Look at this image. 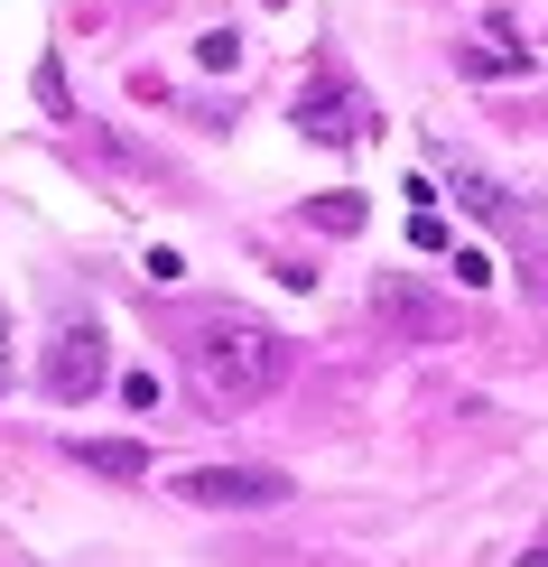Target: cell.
I'll return each instance as SVG.
<instances>
[{
  "label": "cell",
  "mask_w": 548,
  "mask_h": 567,
  "mask_svg": "<svg viewBox=\"0 0 548 567\" xmlns=\"http://www.w3.org/2000/svg\"><path fill=\"white\" fill-rule=\"evenodd\" d=\"M0 382H10V317H0Z\"/></svg>",
  "instance_id": "11"
},
{
  "label": "cell",
  "mask_w": 548,
  "mask_h": 567,
  "mask_svg": "<svg viewBox=\"0 0 548 567\" xmlns=\"http://www.w3.org/2000/svg\"><path fill=\"white\" fill-rule=\"evenodd\" d=\"M75 456L93 465V475H139V465H149V456H139V446H103V437H84Z\"/></svg>",
  "instance_id": "7"
},
{
  "label": "cell",
  "mask_w": 548,
  "mask_h": 567,
  "mask_svg": "<svg viewBox=\"0 0 548 567\" xmlns=\"http://www.w3.org/2000/svg\"><path fill=\"white\" fill-rule=\"evenodd\" d=\"M465 75H530V47H511V38H474V47H465Z\"/></svg>",
  "instance_id": "5"
},
{
  "label": "cell",
  "mask_w": 548,
  "mask_h": 567,
  "mask_svg": "<svg viewBox=\"0 0 548 567\" xmlns=\"http://www.w3.org/2000/svg\"><path fill=\"white\" fill-rule=\"evenodd\" d=\"M381 317H400V326H418V336H427V326H437V307H427L410 279H381Z\"/></svg>",
  "instance_id": "6"
},
{
  "label": "cell",
  "mask_w": 548,
  "mask_h": 567,
  "mask_svg": "<svg viewBox=\"0 0 548 567\" xmlns=\"http://www.w3.org/2000/svg\"><path fill=\"white\" fill-rule=\"evenodd\" d=\"M103 372H112L103 326H93V317H65V326H56V344H46V363H38L46 400H93V391H103Z\"/></svg>",
  "instance_id": "3"
},
{
  "label": "cell",
  "mask_w": 548,
  "mask_h": 567,
  "mask_svg": "<svg viewBox=\"0 0 548 567\" xmlns=\"http://www.w3.org/2000/svg\"><path fill=\"white\" fill-rule=\"evenodd\" d=\"M307 224H325V233H353V224H363V196H325V205H307Z\"/></svg>",
  "instance_id": "8"
},
{
  "label": "cell",
  "mask_w": 548,
  "mask_h": 567,
  "mask_svg": "<svg viewBox=\"0 0 548 567\" xmlns=\"http://www.w3.org/2000/svg\"><path fill=\"white\" fill-rule=\"evenodd\" d=\"M186 363H196L214 410H251V400H270L279 372H289V336L260 326V317H205L196 344H186Z\"/></svg>",
  "instance_id": "1"
},
{
  "label": "cell",
  "mask_w": 548,
  "mask_h": 567,
  "mask_svg": "<svg viewBox=\"0 0 548 567\" xmlns=\"http://www.w3.org/2000/svg\"><path fill=\"white\" fill-rule=\"evenodd\" d=\"M168 493L196 512H270V503H289V475L279 465H186Z\"/></svg>",
  "instance_id": "2"
},
{
  "label": "cell",
  "mask_w": 548,
  "mask_h": 567,
  "mask_svg": "<svg viewBox=\"0 0 548 567\" xmlns=\"http://www.w3.org/2000/svg\"><path fill=\"white\" fill-rule=\"evenodd\" d=\"M38 103H46V112H56V122H65V75H56V56L38 65Z\"/></svg>",
  "instance_id": "10"
},
{
  "label": "cell",
  "mask_w": 548,
  "mask_h": 567,
  "mask_svg": "<svg viewBox=\"0 0 548 567\" xmlns=\"http://www.w3.org/2000/svg\"><path fill=\"white\" fill-rule=\"evenodd\" d=\"M298 131H307V140H363V131H372V112H363V93L317 84V93L298 103Z\"/></svg>",
  "instance_id": "4"
},
{
  "label": "cell",
  "mask_w": 548,
  "mask_h": 567,
  "mask_svg": "<svg viewBox=\"0 0 548 567\" xmlns=\"http://www.w3.org/2000/svg\"><path fill=\"white\" fill-rule=\"evenodd\" d=\"M196 65H214V75L242 65V38H232V29H205V38H196Z\"/></svg>",
  "instance_id": "9"
}]
</instances>
